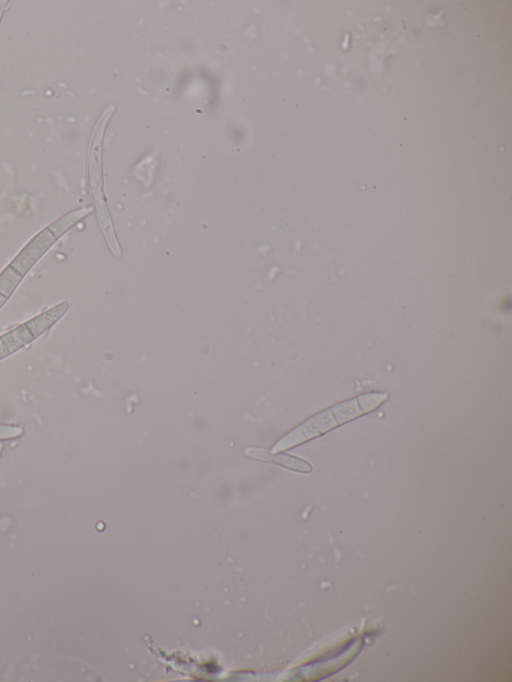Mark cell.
I'll use <instances>...</instances> for the list:
<instances>
[{
	"label": "cell",
	"mask_w": 512,
	"mask_h": 682,
	"mask_svg": "<svg viewBox=\"0 0 512 682\" xmlns=\"http://www.w3.org/2000/svg\"><path fill=\"white\" fill-rule=\"evenodd\" d=\"M387 398V393H370L333 406L283 437L272 451H280L323 434L337 425L376 409Z\"/></svg>",
	"instance_id": "obj_2"
},
{
	"label": "cell",
	"mask_w": 512,
	"mask_h": 682,
	"mask_svg": "<svg viewBox=\"0 0 512 682\" xmlns=\"http://www.w3.org/2000/svg\"><path fill=\"white\" fill-rule=\"evenodd\" d=\"M87 210L61 217L33 237L0 274V308L10 298L18 284L34 264Z\"/></svg>",
	"instance_id": "obj_1"
},
{
	"label": "cell",
	"mask_w": 512,
	"mask_h": 682,
	"mask_svg": "<svg viewBox=\"0 0 512 682\" xmlns=\"http://www.w3.org/2000/svg\"><path fill=\"white\" fill-rule=\"evenodd\" d=\"M25 429L20 424L0 423V441L13 440L22 437Z\"/></svg>",
	"instance_id": "obj_5"
},
{
	"label": "cell",
	"mask_w": 512,
	"mask_h": 682,
	"mask_svg": "<svg viewBox=\"0 0 512 682\" xmlns=\"http://www.w3.org/2000/svg\"><path fill=\"white\" fill-rule=\"evenodd\" d=\"M3 448H4V446H3V444L0 442V456H1V454H2Z\"/></svg>",
	"instance_id": "obj_6"
},
{
	"label": "cell",
	"mask_w": 512,
	"mask_h": 682,
	"mask_svg": "<svg viewBox=\"0 0 512 682\" xmlns=\"http://www.w3.org/2000/svg\"><path fill=\"white\" fill-rule=\"evenodd\" d=\"M245 454L249 457L271 462L296 472L309 473L312 471V466L307 461L289 454L274 453L273 451H268L263 448L251 447L245 450Z\"/></svg>",
	"instance_id": "obj_4"
},
{
	"label": "cell",
	"mask_w": 512,
	"mask_h": 682,
	"mask_svg": "<svg viewBox=\"0 0 512 682\" xmlns=\"http://www.w3.org/2000/svg\"><path fill=\"white\" fill-rule=\"evenodd\" d=\"M69 307L67 301H62L0 335V361L48 331L67 313Z\"/></svg>",
	"instance_id": "obj_3"
}]
</instances>
